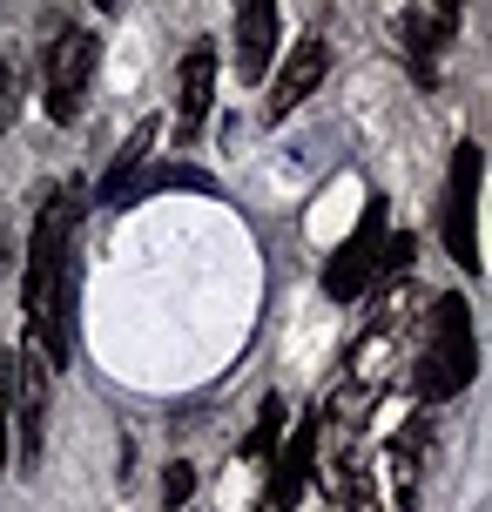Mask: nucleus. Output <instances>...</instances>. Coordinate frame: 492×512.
<instances>
[{"instance_id":"0eeeda50","label":"nucleus","mask_w":492,"mask_h":512,"mask_svg":"<svg viewBox=\"0 0 492 512\" xmlns=\"http://www.w3.org/2000/svg\"><path fill=\"white\" fill-rule=\"evenodd\" d=\"M385 270V203L364 209V223L351 230V243L331 256V270H324V290H331L337 304H351V297H364L371 290V277Z\"/></svg>"},{"instance_id":"39448f33","label":"nucleus","mask_w":492,"mask_h":512,"mask_svg":"<svg viewBox=\"0 0 492 512\" xmlns=\"http://www.w3.org/2000/svg\"><path fill=\"white\" fill-rule=\"evenodd\" d=\"M445 250L479 270V142H459L452 182H445Z\"/></svg>"},{"instance_id":"f257e3e1","label":"nucleus","mask_w":492,"mask_h":512,"mask_svg":"<svg viewBox=\"0 0 492 512\" xmlns=\"http://www.w3.org/2000/svg\"><path fill=\"white\" fill-rule=\"evenodd\" d=\"M75 223H81V182L48 196L27 250V337L48 358V371L68 364V256H75Z\"/></svg>"},{"instance_id":"20e7f679","label":"nucleus","mask_w":492,"mask_h":512,"mask_svg":"<svg viewBox=\"0 0 492 512\" xmlns=\"http://www.w3.org/2000/svg\"><path fill=\"white\" fill-rule=\"evenodd\" d=\"M95 61H102V41L88 27H61V41L48 48V115L54 122H75L81 115L88 81H95Z\"/></svg>"},{"instance_id":"9d476101","label":"nucleus","mask_w":492,"mask_h":512,"mask_svg":"<svg viewBox=\"0 0 492 512\" xmlns=\"http://www.w3.org/2000/svg\"><path fill=\"white\" fill-rule=\"evenodd\" d=\"M277 61V0H236V81H263Z\"/></svg>"},{"instance_id":"f8f14e48","label":"nucleus","mask_w":492,"mask_h":512,"mask_svg":"<svg viewBox=\"0 0 492 512\" xmlns=\"http://www.w3.org/2000/svg\"><path fill=\"white\" fill-rule=\"evenodd\" d=\"M439 48H445V34H439V21H432V7H412L405 14V54H412V75L432 88L439 81Z\"/></svg>"},{"instance_id":"dca6fc26","label":"nucleus","mask_w":492,"mask_h":512,"mask_svg":"<svg viewBox=\"0 0 492 512\" xmlns=\"http://www.w3.org/2000/svg\"><path fill=\"white\" fill-rule=\"evenodd\" d=\"M459 7H466V0H439V7H432V21H439L445 41H452V27H459Z\"/></svg>"},{"instance_id":"ddd939ff","label":"nucleus","mask_w":492,"mask_h":512,"mask_svg":"<svg viewBox=\"0 0 492 512\" xmlns=\"http://www.w3.org/2000/svg\"><path fill=\"white\" fill-rule=\"evenodd\" d=\"M284 432H290V411H284V398H263L257 425H250V438H243V459H270V452L284 445Z\"/></svg>"},{"instance_id":"1a4fd4ad","label":"nucleus","mask_w":492,"mask_h":512,"mask_svg":"<svg viewBox=\"0 0 492 512\" xmlns=\"http://www.w3.org/2000/svg\"><path fill=\"white\" fill-rule=\"evenodd\" d=\"M324 68H331V48H324V34H304V41L284 54V68H277V88H270V122H284V115L304 102V95H317Z\"/></svg>"},{"instance_id":"4468645a","label":"nucleus","mask_w":492,"mask_h":512,"mask_svg":"<svg viewBox=\"0 0 492 512\" xmlns=\"http://www.w3.org/2000/svg\"><path fill=\"white\" fill-rule=\"evenodd\" d=\"M14 459V351H0V472Z\"/></svg>"},{"instance_id":"6e6552de","label":"nucleus","mask_w":492,"mask_h":512,"mask_svg":"<svg viewBox=\"0 0 492 512\" xmlns=\"http://www.w3.org/2000/svg\"><path fill=\"white\" fill-rule=\"evenodd\" d=\"M311 472H317V418H297V432L284 438V452H277V465H270L263 512L297 506V492H304V479H311Z\"/></svg>"},{"instance_id":"a211bd4d","label":"nucleus","mask_w":492,"mask_h":512,"mask_svg":"<svg viewBox=\"0 0 492 512\" xmlns=\"http://www.w3.org/2000/svg\"><path fill=\"white\" fill-rule=\"evenodd\" d=\"M95 7H102V14H115V7H122V0H95Z\"/></svg>"},{"instance_id":"f3484780","label":"nucleus","mask_w":492,"mask_h":512,"mask_svg":"<svg viewBox=\"0 0 492 512\" xmlns=\"http://www.w3.org/2000/svg\"><path fill=\"white\" fill-rule=\"evenodd\" d=\"M14 115V75H7V61H0V122Z\"/></svg>"},{"instance_id":"9b49d317","label":"nucleus","mask_w":492,"mask_h":512,"mask_svg":"<svg viewBox=\"0 0 492 512\" xmlns=\"http://www.w3.org/2000/svg\"><path fill=\"white\" fill-rule=\"evenodd\" d=\"M216 102V48H189L182 54V81H176V128L182 135H196Z\"/></svg>"},{"instance_id":"423d86ee","label":"nucleus","mask_w":492,"mask_h":512,"mask_svg":"<svg viewBox=\"0 0 492 512\" xmlns=\"http://www.w3.org/2000/svg\"><path fill=\"white\" fill-rule=\"evenodd\" d=\"M48 358L34 351H14V459L21 472L41 465V438H48Z\"/></svg>"},{"instance_id":"7ed1b4c3","label":"nucleus","mask_w":492,"mask_h":512,"mask_svg":"<svg viewBox=\"0 0 492 512\" xmlns=\"http://www.w3.org/2000/svg\"><path fill=\"white\" fill-rule=\"evenodd\" d=\"M344 499H351V512H412V499H418V445L385 438V445L344 479Z\"/></svg>"},{"instance_id":"f03ea898","label":"nucleus","mask_w":492,"mask_h":512,"mask_svg":"<svg viewBox=\"0 0 492 512\" xmlns=\"http://www.w3.org/2000/svg\"><path fill=\"white\" fill-rule=\"evenodd\" d=\"M479 371V344H472V304L466 297H439L432 324H425V351H418V391L425 398H459Z\"/></svg>"},{"instance_id":"2eb2a0df","label":"nucleus","mask_w":492,"mask_h":512,"mask_svg":"<svg viewBox=\"0 0 492 512\" xmlns=\"http://www.w3.org/2000/svg\"><path fill=\"white\" fill-rule=\"evenodd\" d=\"M189 492H196V465H169L162 472V506H189Z\"/></svg>"}]
</instances>
